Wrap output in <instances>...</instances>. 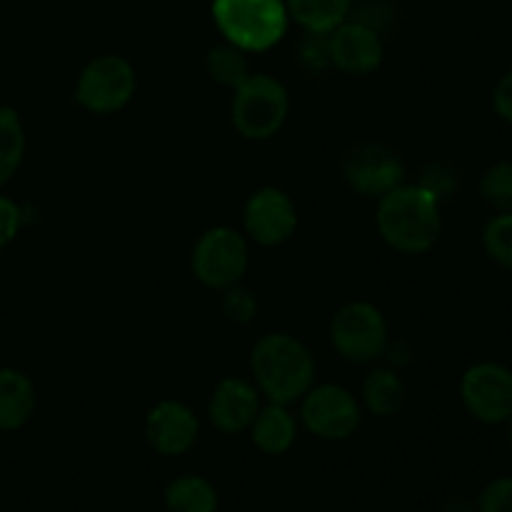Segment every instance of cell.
Wrapping results in <instances>:
<instances>
[{"label": "cell", "instance_id": "6da1fadb", "mask_svg": "<svg viewBox=\"0 0 512 512\" xmlns=\"http://www.w3.org/2000/svg\"><path fill=\"white\" fill-rule=\"evenodd\" d=\"M375 225L380 238L398 253H428L443 235L438 193L428 185H398L378 198Z\"/></svg>", "mask_w": 512, "mask_h": 512}, {"label": "cell", "instance_id": "7a4b0ae2", "mask_svg": "<svg viewBox=\"0 0 512 512\" xmlns=\"http://www.w3.org/2000/svg\"><path fill=\"white\" fill-rule=\"evenodd\" d=\"M255 385L268 403L290 405L315 385V358L303 340L288 333H268L250 355Z\"/></svg>", "mask_w": 512, "mask_h": 512}, {"label": "cell", "instance_id": "3957f363", "mask_svg": "<svg viewBox=\"0 0 512 512\" xmlns=\"http://www.w3.org/2000/svg\"><path fill=\"white\" fill-rule=\"evenodd\" d=\"M213 20L228 43L245 53H263L288 33L285 0H213Z\"/></svg>", "mask_w": 512, "mask_h": 512}, {"label": "cell", "instance_id": "277c9868", "mask_svg": "<svg viewBox=\"0 0 512 512\" xmlns=\"http://www.w3.org/2000/svg\"><path fill=\"white\" fill-rule=\"evenodd\" d=\"M288 90L273 75L253 73L233 98V125L243 138L268 140L280 133L288 120Z\"/></svg>", "mask_w": 512, "mask_h": 512}, {"label": "cell", "instance_id": "5b68a950", "mask_svg": "<svg viewBox=\"0 0 512 512\" xmlns=\"http://www.w3.org/2000/svg\"><path fill=\"white\" fill-rule=\"evenodd\" d=\"M330 343L348 363H375L388 350V320L373 303L355 300L330 320Z\"/></svg>", "mask_w": 512, "mask_h": 512}, {"label": "cell", "instance_id": "8992f818", "mask_svg": "<svg viewBox=\"0 0 512 512\" xmlns=\"http://www.w3.org/2000/svg\"><path fill=\"white\" fill-rule=\"evenodd\" d=\"M135 70L120 55H100L90 60L75 85V100L80 108L95 115H110L123 110L135 95Z\"/></svg>", "mask_w": 512, "mask_h": 512}, {"label": "cell", "instance_id": "52a82bcc", "mask_svg": "<svg viewBox=\"0 0 512 512\" xmlns=\"http://www.w3.org/2000/svg\"><path fill=\"white\" fill-rule=\"evenodd\" d=\"M245 270H248V243L238 230L218 225L200 235L193 250V273L205 288H230L240 283Z\"/></svg>", "mask_w": 512, "mask_h": 512}, {"label": "cell", "instance_id": "ba28073f", "mask_svg": "<svg viewBox=\"0 0 512 512\" xmlns=\"http://www.w3.org/2000/svg\"><path fill=\"white\" fill-rule=\"evenodd\" d=\"M300 400H303L300 418L305 428L320 440H348L360 428L363 420L360 403L350 390L340 385H313Z\"/></svg>", "mask_w": 512, "mask_h": 512}, {"label": "cell", "instance_id": "9c48e42d", "mask_svg": "<svg viewBox=\"0 0 512 512\" xmlns=\"http://www.w3.org/2000/svg\"><path fill=\"white\" fill-rule=\"evenodd\" d=\"M460 398L465 410L480 423H508L512 418V373L498 363L473 365L463 375Z\"/></svg>", "mask_w": 512, "mask_h": 512}, {"label": "cell", "instance_id": "30bf717a", "mask_svg": "<svg viewBox=\"0 0 512 512\" xmlns=\"http://www.w3.org/2000/svg\"><path fill=\"white\" fill-rule=\"evenodd\" d=\"M328 60L348 75H370L385 58L383 35L378 28L358 18H348L325 35Z\"/></svg>", "mask_w": 512, "mask_h": 512}, {"label": "cell", "instance_id": "8fae6325", "mask_svg": "<svg viewBox=\"0 0 512 512\" xmlns=\"http://www.w3.org/2000/svg\"><path fill=\"white\" fill-rule=\"evenodd\" d=\"M343 175L350 188L365 198H383L403 185L405 165L398 155L380 143H363L345 155Z\"/></svg>", "mask_w": 512, "mask_h": 512}, {"label": "cell", "instance_id": "7c38bea8", "mask_svg": "<svg viewBox=\"0 0 512 512\" xmlns=\"http://www.w3.org/2000/svg\"><path fill=\"white\" fill-rule=\"evenodd\" d=\"M245 230L265 248L283 245L298 228V208L290 195L280 188H260L245 203Z\"/></svg>", "mask_w": 512, "mask_h": 512}, {"label": "cell", "instance_id": "4fadbf2b", "mask_svg": "<svg viewBox=\"0 0 512 512\" xmlns=\"http://www.w3.org/2000/svg\"><path fill=\"white\" fill-rule=\"evenodd\" d=\"M200 423L193 410L178 400H163L145 418V438L158 455L178 458L198 443Z\"/></svg>", "mask_w": 512, "mask_h": 512}, {"label": "cell", "instance_id": "5bb4252c", "mask_svg": "<svg viewBox=\"0 0 512 512\" xmlns=\"http://www.w3.org/2000/svg\"><path fill=\"white\" fill-rule=\"evenodd\" d=\"M260 408L263 403H260L258 385L243 378H225L210 395L208 418L220 433L238 435L250 430Z\"/></svg>", "mask_w": 512, "mask_h": 512}, {"label": "cell", "instance_id": "9a60e30c", "mask_svg": "<svg viewBox=\"0 0 512 512\" xmlns=\"http://www.w3.org/2000/svg\"><path fill=\"white\" fill-rule=\"evenodd\" d=\"M38 395L25 373L15 368H0V430H20L35 413Z\"/></svg>", "mask_w": 512, "mask_h": 512}, {"label": "cell", "instance_id": "2e32d148", "mask_svg": "<svg viewBox=\"0 0 512 512\" xmlns=\"http://www.w3.org/2000/svg\"><path fill=\"white\" fill-rule=\"evenodd\" d=\"M250 438L253 445L265 455L288 453L298 438V423L288 405L268 403L258 410L253 425H250Z\"/></svg>", "mask_w": 512, "mask_h": 512}, {"label": "cell", "instance_id": "e0dca14e", "mask_svg": "<svg viewBox=\"0 0 512 512\" xmlns=\"http://www.w3.org/2000/svg\"><path fill=\"white\" fill-rule=\"evenodd\" d=\"M288 15L313 35H328L353 15L355 0H285Z\"/></svg>", "mask_w": 512, "mask_h": 512}, {"label": "cell", "instance_id": "ac0fdd59", "mask_svg": "<svg viewBox=\"0 0 512 512\" xmlns=\"http://www.w3.org/2000/svg\"><path fill=\"white\" fill-rule=\"evenodd\" d=\"M168 512H218V490L203 475H180L163 493Z\"/></svg>", "mask_w": 512, "mask_h": 512}, {"label": "cell", "instance_id": "d6986e66", "mask_svg": "<svg viewBox=\"0 0 512 512\" xmlns=\"http://www.w3.org/2000/svg\"><path fill=\"white\" fill-rule=\"evenodd\" d=\"M405 390L403 378L390 368H375L365 375L363 380V400L365 408L378 418H393L400 413L405 405Z\"/></svg>", "mask_w": 512, "mask_h": 512}, {"label": "cell", "instance_id": "ffe728a7", "mask_svg": "<svg viewBox=\"0 0 512 512\" xmlns=\"http://www.w3.org/2000/svg\"><path fill=\"white\" fill-rule=\"evenodd\" d=\"M25 155V128L13 108L0 105V188L18 173Z\"/></svg>", "mask_w": 512, "mask_h": 512}, {"label": "cell", "instance_id": "44dd1931", "mask_svg": "<svg viewBox=\"0 0 512 512\" xmlns=\"http://www.w3.org/2000/svg\"><path fill=\"white\" fill-rule=\"evenodd\" d=\"M208 73L215 83L225 85V88H240L245 80L250 78V63H248V53L240 50L238 45L228 43L225 40L223 45H215L213 50L208 53Z\"/></svg>", "mask_w": 512, "mask_h": 512}, {"label": "cell", "instance_id": "7402d4cb", "mask_svg": "<svg viewBox=\"0 0 512 512\" xmlns=\"http://www.w3.org/2000/svg\"><path fill=\"white\" fill-rule=\"evenodd\" d=\"M485 253L500 268L512 270V213H500L483 230Z\"/></svg>", "mask_w": 512, "mask_h": 512}, {"label": "cell", "instance_id": "603a6c76", "mask_svg": "<svg viewBox=\"0 0 512 512\" xmlns=\"http://www.w3.org/2000/svg\"><path fill=\"white\" fill-rule=\"evenodd\" d=\"M480 193L490 208L512 213V163H498L485 170L480 180Z\"/></svg>", "mask_w": 512, "mask_h": 512}, {"label": "cell", "instance_id": "cb8c5ba5", "mask_svg": "<svg viewBox=\"0 0 512 512\" xmlns=\"http://www.w3.org/2000/svg\"><path fill=\"white\" fill-rule=\"evenodd\" d=\"M223 315L230 320V323L245 325L258 315V300L250 293L248 288H243L240 283L230 285V288L223 290Z\"/></svg>", "mask_w": 512, "mask_h": 512}, {"label": "cell", "instance_id": "d4e9b609", "mask_svg": "<svg viewBox=\"0 0 512 512\" xmlns=\"http://www.w3.org/2000/svg\"><path fill=\"white\" fill-rule=\"evenodd\" d=\"M475 512H512V478H498L485 485Z\"/></svg>", "mask_w": 512, "mask_h": 512}, {"label": "cell", "instance_id": "484cf974", "mask_svg": "<svg viewBox=\"0 0 512 512\" xmlns=\"http://www.w3.org/2000/svg\"><path fill=\"white\" fill-rule=\"evenodd\" d=\"M20 225H23V213H20L18 203L0 195V250H5L13 243Z\"/></svg>", "mask_w": 512, "mask_h": 512}, {"label": "cell", "instance_id": "4316f807", "mask_svg": "<svg viewBox=\"0 0 512 512\" xmlns=\"http://www.w3.org/2000/svg\"><path fill=\"white\" fill-rule=\"evenodd\" d=\"M493 105L495 113L505 120V123H512V70L508 75H503L493 93Z\"/></svg>", "mask_w": 512, "mask_h": 512}, {"label": "cell", "instance_id": "83f0119b", "mask_svg": "<svg viewBox=\"0 0 512 512\" xmlns=\"http://www.w3.org/2000/svg\"><path fill=\"white\" fill-rule=\"evenodd\" d=\"M443 512H475V503L465 500L463 495H453V498L445 500Z\"/></svg>", "mask_w": 512, "mask_h": 512}, {"label": "cell", "instance_id": "f1b7e54d", "mask_svg": "<svg viewBox=\"0 0 512 512\" xmlns=\"http://www.w3.org/2000/svg\"><path fill=\"white\" fill-rule=\"evenodd\" d=\"M508 443H510V450H512V418H510V430H508Z\"/></svg>", "mask_w": 512, "mask_h": 512}]
</instances>
